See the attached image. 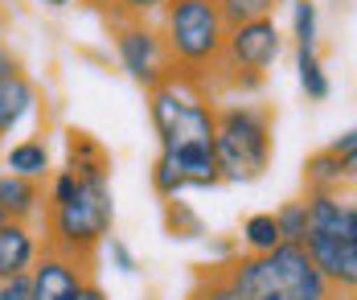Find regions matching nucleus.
I'll use <instances>...</instances> for the list:
<instances>
[{"instance_id":"nucleus-11","label":"nucleus","mask_w":357,"mask_h":300,"mask_svg":"<svg viewBox=\"0 0 357 300\" xmlns=\"http://www.w3.org/2000/svg\"><path fill=\"white\" fill-rule=\"evenodd\" d=\"M41 251H45V243L33 230V223H4L0 226V280L29 276Z\"/></svg>"},{"instance_id":"nucleus-25","label":"nucleus","mask_w":357,"mask_h":300,"mask_svg":"<svg viewBox=\"0 0 357 300\" xmlns=\"http://www.w3.org/2000/svg\"><path fill=\"white\" fill-rule=\"evenodd\" d=\"M165 4H169V0H115L111 13H119V17H140V21H156V17L165 13Z\"/></svg>"},{"instance_id":"nucleus-5","label":"nucleus","mask_w":357,"mask_h":300,"mask_svg":"<svg viewBox=\"0 0 357 300\" xmlns=\"http://www.w3.org/2000/svg\"><path fill=\"white\" fill-rule=\"evenodd\" d=\"M156 29L165 38L173 75L210 87L226 45V21L214 0H169L165 13L156 17Z\"/></svg>"},{"instance_id":"nucleus-8","label":"nucleus","mask_w":357,"mask_h":300,"mask_svg":"<svg viewBox=\"0 0 357 300\" xmlns=\"http://www.w3.org/2000/svg\"><path fill=\"white\" fill-rule=\"evenodd\" d=\"M107 29H111L115 62H119V70L132 78L136 87L152 91L165 78H173V62H169V50H165V38H160L156 21L107 13Z\"/></svg>"},{"instance_id":"nucleus-27","label":"nucleus","mask_w":357,"mask_h":300,"mask_svg":"<svg viewBox=\"0 0 357 300\" xmlns=\"http://www.w3.org/2000/svg\"><path fill=\"white\" fill-rule=\"evenodd\" d=\"M0 300H29V276L0 280Z\"/></svg>"},{"instance_id":"nucleus-17","label":"nucleus","mask_w":357,"mask_h":300,"mask_svg":"<svg viewBox=\"0 0 357 300\" xmlns=\"http://www.w3.org/2000/svg\"><path fill=\"white\" fill-rule=\"evenodd\" d=\"M296 78H300V91L308 103H324L333 95V82L324 70L321 45H296Z\"/></svg>"},{"instance_id":"nucleus-2","label":"nucleus","mask_w":357,"mask_h":300,"mask_svg":"<svg viewBox=\"0 0 357 300\" xmlns=\"http://www.w3.org/2000/svg\"><path fill=\"white\" fill-rule=\"evenodd\" d=\"M214 156L222 186H250L271 169L275 115L255 99H222L214 107Z\"/></svg>"},{"instance_id":"nucleus-24","label":"nucleus","mask_w":357,"mask_h":300,"mask_svg":"<svg viewBox=\"0 0 357 300\" xmlns=\"http://www.w3.org/2000/svg\"><path fill=\"white\" fill-rule=\"evenodd\" d=\"M103 247H107L111 267H115V271H123V276H136V271H140V260H136V251H132V247H128L119 234H107V243H103Z\"/></svg>"},{"instance_id":"nucleus-21","label":"nucleus","mask_w":357,"mask_h":300,"mask_svg":"<svg viewBox=\"0 0 357 300\" xmlns=\"http://www.w3.org/2000/svg\"><path fill=\"white\" fill-rule=\"evenodd\" d=\"M214 4L222 13V21H226V29H234V25H247V21L275 17L287 0H214Z\"/></svg>"},{"instance_id":"nucleus-14","label":"nucleus","mask_w":357,"mask_h":300,"mask_svg":"<svg viewBox=\"0 0 357 300\" xmlns=\"http://www.w3.org/2000/svg\"><path fill=\"white\" fill-rule=\"evenodd\" d=\"M357 177V160H341L328 149H317L304 156V189L308 193H337L349 189Z\"/></svg>"},{"instance_id":"nucleus-10","label":"nucleus","mask_w":357,"mask_h":300,"mask_svg":"<svg viewBox=\"0 0 357 300\" xmlns=\"http://www.w3.org/2000/svg\"><path fill=\"white\" fill-rule=\"evenodd\" d=\"M160 156L169 160V169L177 173V181L185 189H218L222 186L214 144H181V149H165Z\"/></svg>"},{"instance_id":"nucleus-13","label":"nucleus","mask_w":357,"mask_h":300,"mask_svg":"<svg viewBox=\"0 0 357 300\" xmlns=\"http://www.w3.org/2000/svg\"><path fill=\"white\" fill-rule=\"evenodd\" d=\"M0 214L8 223H37L45 214V181L0 173Z\"/></svg>"},{"instance_id":"nucleus-30","label":"nucleus","mask_w":357,"mask_h":300,"mask_svg":"<svg viewBox=\"0 0 357 300\" xmlns=\"http://www.w3.org/2000/svg\"><path fill=\"white\" fill-rule=\"evenodd\" d=\"M82 4H86V8H95V13H103V17L115 8V0H82Z\"/></svg>"},{"instance_id":"nucleus-9","label":"nucleus","mask_w":357,"mask_h":300,"mask_svg":"<svg viewBox=\"0 0 357 300\" xmlns=\"http://www.w3.org/2000/svg\"><path fill=\"white\" fill-rule=\"evenodd\" d=\"M91 280V267L58 251H41L29 267V300H78Z\"/></svg>"},{"instance_id":"nucleus-4","label":"nucleus","mask_w":357,"mask_h":300,"mask_svg":"<svg viewBox=\"0 0 357 300\" xmlns=\"http://www.w3.org/2000/svg\"><path fill=\"white\" fill-rule=\"evenodd\" d=\"M45 251H58L66 260L95 263L99 247L107 243L115 226V197H111V177H78L70 202L45 206Z\"/></svg>"},{"instance_id":"nucleus-22","label":"nucleus","mask_w":357,"mask_h":300,"mask_svg":"<svg viewBox=\"0 0 357 300\" xmlns=\"http://www.w3.org/2000/svg\"><path fill=\"white\" fill-rule=\"evenodd\" d=\"M291 41L321 45V8L317 0H291Z\"/></svg>"},{"instance_id":"nucleus-32","label":"nucleus","mask_w":357,"mask_h":300,"mask_svg":"<svg viewBox=\"0 0 357 300\" xmlns=\"http://www.w3.org/2000/svg\"><path fill=\"white\" fill-rule=\"evenodd\" d=\"M4 223H8V218H4V214H0V226H4Z\"/></svg>"},{"instance_id":"nucleus-12","label":"nucleus","mask_w":357,"mask_h":300,"mask_svg":"<svg viewBox=\"0 0 357 300\" xmlns=\"http://www.w3.org/2000/svg\"><path fill=\"white\" fill-rule=\"evenodd\" d=\"M41 107V91H37V82L25 70H17V75H8L0 82V144L29 119L37 115Z\"/></svg>"},{"instance_id":"nucleus-3","label":"nucleus","mask_w":357,"mask_h":300,"mask_svg":"<svg viewBox=\"0 0 357 300\" xmlns=\"http://www.w3.org/2000/svg\"><path fill=\"white\" fill-rule=\"evenodd\" d=\"M308 234L304 251L333 292L354 297L357 288V206L349 189L308 193Z\"/></svg>"},{"instance_id":"nucleus-29","label":"nucleus","mask_w":357,"mask_h":300,"mask_svg":"<svg viewBox=\"0 0 357 300\" xmlns=\"http://www.w3.org/2000/svg\"><path fill=\"white\" fill-rule=\"evenodd\" d=\"M78 300H111L107 292H103V284H95V280H86V288H82V297Z\"/></svg>"},{"instance_id":"nucleus-1","label":"nucleus","mask_w":357,"mask_h":300,"mask_svg":"<svg viewBox=\"0 0 357 300\" xmlns=\"http://www.w3.org/2000/svg\"><path fill=\"white\" fill-rule=\"evenodd\" d=\"M312 267L304 247L280 243L267 255H230L222 263H202L185 300H337Z\"/></svg>"},{"instance_id":"nucleus-15","label":"nucleus","mask_w":357,"mask_h":300,"mask_svg":"<svg viewBox=\"0 0 357 300\" xmlns=\"http://www.w3.org/2000/svg\"><path fill=\"white\" fill-rule=\"evenodd\" d=\"M62 169H70L74 177H111V152L82 128H66V160Z\"/></svg>"},{"instance_id":"nucleus-31","label":"nucleus","mask_w":357,"mask_h":300,"mask_svg":"<svg viewBox=\"0 0 357 300\" xmlns=\"http://www.w3.org/2000/svg\"><path fill=\"white\" fill-rule=\"evenodd\" d=\"M41 8H70V0H37Z\"/></svg>"},{"instance_id":"nucleus-20","label":"nucleus","mask_w":357,"mask_h":300,"mask_svg":"<svg viewBox=\"0 0 357 300\" xmlns=\"http://www.w3.org/2000/svg\"><path fill=\"white\" fill-rule=\"evenodd\" d=\"M271 214H275L280 239H284L287 247H304V234H308V202L304 197H287Z\"/></svg>"},{"instance_id":"nucleus-7","label":"nucleus","mask_w":357,"mask_h":300,"mask_svg":"<svg viewBox=\"0 0 357 300\" xmlns=\"http://www.w3.org/2000/svg\"><path fill=\"white\" fill-rule=\"evenodd\" d=\"M214 107L218 99L197 78L173 75L160 87H152L148 91V119H152V132L160 140V152L181 149V144H214Z\"/></svg>"},{"instance_id":"nucleus-18","label":"nucleus","mask_w":357,"mask_h":300,"mask_svg":"<svg viewBox=\"0 0 357 300\" xmlns=\"http://www.w3.org/2000/svg\"><path fill=\"white\" fill-rule=\"evenodd\" d=\"M234 243L243 247V255H267V251H275V247L284 243V239H280V226H275V214H271V210L247 214Z\"/></svg>"},{"instance_id":"nucleus-26","label":"nucleus","mask_w":357,"mask_h":300,"mask_svg":"<svg viewBox=\"0 0 357 300\" xmlns=\"http://www.w3.org/2000/svg\"><path fill=\"white\" fill-rule=\"evenodd\" d=\"M324 149L333 152V156H341V160H357V128H345V132L333 136Z\"/></svg>"},{"instance_id":"nucleus-33","label":"nucleus","mask_w":357,"mask_h":300,"mask_svg":"<svg viewBox=\"0 0 357 300\" xmlns=\"http://www.w3.org/2000/svg\"><path fill=\"white\" fill-rule=\"evenodd\" d=\"M337 300H341V297H337ZM345 300H354V297H345Z\"/></svg>"},{"instance_id":"nucleus-6","label":"nucleus","mask_w":357,"mask_h":300,"mask_svg":"<svg viewBox=\"0 0 357 300\" xmlns=\"http://www.w3.org/2000/svg\"><path fill=\"white\" fill-rule=\"evenodd\" d=\"M284 45L287 38L275 17L226 29L222 62H218L214 78H210V95L214 99H250V95H259L267 75H271V66L280 62Z\"/></svg>"},{"instance_id":"nucleus-16","label":"nucleus","mask_w":357,"mask_h":300,"mask_svg":"<svg viewBox=\"0 0 357 300\" xmlns=\"http://www.w3.org/2000/svg\"><path fill=\"white\" fill-rule=\"evenodd\" d=\"M4 173L29 177V181H45L54 173V152L45 144V136H21L4 149Z\"/></svg>"},{"instance_id":"nucleus-23","label":"nucleus","mask_w":357,"mask_h":300,"mask_svg":"<svg viewBox=\"0 0 357 300\" xmlns=\"http://www.w3.org/2000/svg\"><path fill=\"white\" fill-rule=\"evenodd\" d=\"M148 181H152V193L160 197V202H169V197H181L185 186L177 181V173L169 169V160L156 152V160H152V169H148Z\"/></svg>"},{"instance_id":"nucleus-19","label":"nucleus","mask_w":357,"mask_h":300,"mask_svg":"<svg viewBox=\"0 0 357 300\" xmlns=\"http://www.w3.org/2000/svg\"><path fill=\"white\" fill-rule=\"evenodd\" d=\"M165 230H169V239H181V243L206 239L202 214H197L189 202H181V197H169V202H165Z\"/></svg>"},{"instance_id":"nucleus-34","label":"nucleus","mask_w":357,"mask_h":300,"mask_svg":"<svg viewBox=\"0 0 357 300\" xmlns=\"http://www.w3.org/2000/svg\"><path fill=\"white\" fill-rule=\"evenodd\" d=\"M0 4H4V0H0Z\"/></svg>"},{"instance_id":"nucleus-28","label":"nucleus","mask_w":357,"mask_h":300,"mask_svg":"<svg viewBox=\"0 0 357 300\" xmlns=\"http://www.w3.org/2000/svg\"><path fill=\"white\" fill-rule=\"evenodd\" d=\"M17 70H21V62H17V54L0 45V82H4L8 75H17Z\"/></svg>"}]
</instances>
